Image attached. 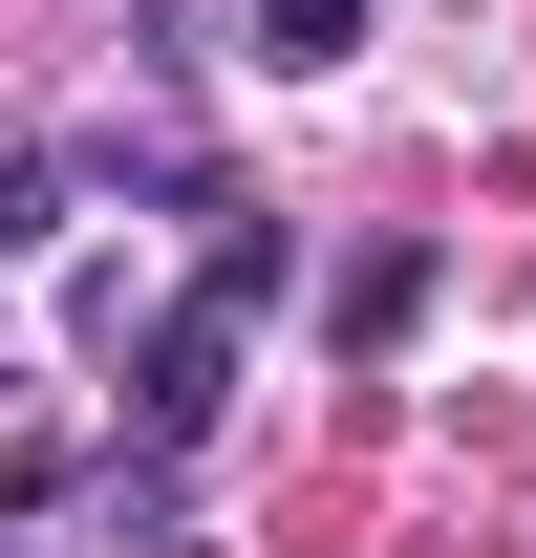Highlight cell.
<instances>
[{"instance_id": "obj_1", "label": "cell", "mask_w": 536, "mask_h": 558, "mask_svg": "<svg viewBox=\"0 0 536 558\" xmlns=\"http://www.w3.org/2000/svg\"><path fill=\"white\" fill-rule=\"evenodd\" d=\"M236 44H258V65H279V86H322V65H343V44H365V0H236Z\"/></svg>"}]
</instances>
